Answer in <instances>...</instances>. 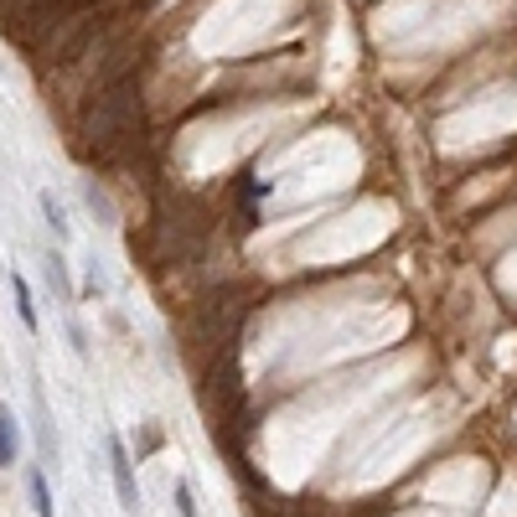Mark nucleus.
Instances as JSON below:
<instances>
[{"label":"nucleus","instance_id":"f257e3e1","mask_svg":"<svg viewBox=\"0 0 517 517\" xmlns=\"http://www.w3.org/2000/svg\"><path fill=\"white\" fill-rule=\"evenodd\" d=\"M109 476H114V492L125 512H140V481H135V461L119 435H109Z\"/></svg>","mask_w":517,"mask_h":517},{"label":"nucleus","instance_id":"f03ea898","mask_svg":"<svg viewBox=\"0 0 517 517\" xmlns=\"http://www.w3.org/2000/svg\"><path fill=\"white\" fill-rule=\"evenodd\" d=\"M42 275H47V285H52L57 300H73V295H78V290H73V269H68V254H63V249H52V254L42 259Z\"/></svg>","mask_w":517,"mask_h":517},{"label":"nucleus","instance_id":"7ed1b4c3","mask_svg":"<svg viewBox=\"0 0 517 517\" xmlns=\"http://www.w3.org/2000/svg\"><path fill=\"white\" fill-rule=\"evenodd\" d=\"M83 202L94 207V218H99L104 228H114V223H119V207H114V197L104 192V181H99V176H83Z\"/></svg>","mask_w":517,"mask_h":517},{"label":"nucleus","instance_id":"20e7f679","mask_svg":"<svg viewBox=\"0 0 517 517\" xmlns=\"http://www.w3.org/2000/svg\"><path fill=\"white\" fill-rule=\"evenodd\" d=\"M21 455V430H16V414L0 404V471H11Z\"/></svg>","mask_w":517,"mask_h":517},{"label":"nucleus","instance_id":"39448f33","mask_svg":"<svg viewBox=\"0 0 517 517\" xmlns=\"http://www.w3.org/2000/svg\"><path fill=\"white\" fill-rule=\"evenodd\" d=\"M11 300H16L21 326H26V331H37L42 321H37V300H32V285H26V275H11Z\"/></svg>","mask_w":517,"mask_h":517},{"label":"nucleus","instance_id":"423d86ee","mask_svg":"<svg viewBox=\"0 0 517 517\" xmlns=\"http://www.w3.org/2000/svg\"><path fill=\"white\" fill-rule=\"evenodd\" d=\"M37 202H42V218H47L52 238H57V243H68V238H73V223H68V212H63V202H57L52 192H42Z\"/></svg>","mask_w":517,"mask_h":517},{"label":"nucleus","instance_id":"0eeeda50","mask_svg":"<svg viewBox=\"0 0 517 517\" xmlns=\"http://www.w3.org/2000/svg\"><path fill=\"white\" fill-rule=\"evenodd\" d=\"M26 492H32V507H37V517H57V507H52V492H47V471H32V481H26Z\"/></svg>","mask_w":517,"mask_h":517},{"label":"nucleus","instance_id":"6e6552de","mask_svg":"<svg viewBox=\"0 0 517 517\" xmlns=\"http://www.w3.org/2000/svg\"><path fill=\"white\" fill-rule=\"evenodd\" d=\"M171 502H176V512H181V517H197V497H192V486H187V481H176V486H171Z\"/></svg>","mask_w":517,"mask_h":517},{"label":"nucleus","instance_id":"1a4fd4ad","mask_svg":"<svg viewBox=\"0 0 517 517\" xmlns=\"http://www.w3.org/2000/svg\"><path fill=\"white\" fill-rule=\"evenodd\" d=\"M83 285H88V295H104V285H109V280H104V269H99V264H88V269H83Z\"/></svg>","mask_w":517,"mask_h":517},{"label":"nucleus","instance_id":"9d476101","mask_svg":"<svg viewBox=\"0 0 517 517\" xmlns=\"http://www.w3.org/2000/svg\"><path fill=\"white\" fill-rule=\"evenodd\" d=\"M68 342H73V352H78V357H88V331H83L78 321H68Z\"/></svg>","mask_w":517,"mask_h":517},{"label":"nucleus","instance_id":"9b49d317","mask_svg":"<svg viewBox=\"0 0 517 517\" xmlns=\"http://www.w3.org/2000/svg\"><path fill=\"white\" fill-rule=\"evenodd\" d=\"M156 445H161V430H156V424H150V430L140 435V450H135V455H150V450H156Z\"/></svg>","mask_w":517,"mask_h":517}]
</instances>
